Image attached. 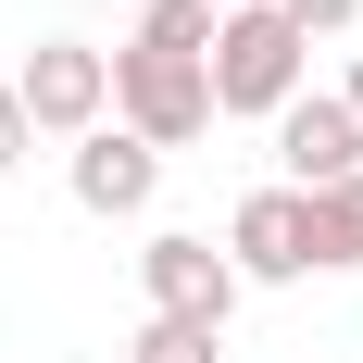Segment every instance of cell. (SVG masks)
Masks as SVG:
<instances>
[{
	"mask_svg": "<svg viewBox=\"0 0 363 363\" xmlns=\"http://www.w3.org/2000/svg\"><path fill=\"white\" fill-rule=\"evenodd\" d=\"M201 88H213V113H276L301 101V38L276 26V13H213V50H201Z\"/></svg>",
	"mask_w": 363,
	"mask_h": 363,
	"instance_id": "obj_1",
	"label": "cell"
},
{
	"mask_svg": "<svg viewBox=\"0 0 363 363\" xmlns=\"http://www.w3.org/2000/svg\"><path fill=\"white\" fill-rule=\"evenodd\" d=\"M101 125H125L138 150H188L213 125V88H201L188 50H113V113Z\"/></svg>",
	"mask_w": 363,
	"mask_h": 363,
	"instance_id": "obj_2",
	"label": "cell"
},
{
	"mask_svg": "<svg viewBox=\"0 0 363 363\" xmlns=\"http://www.w3.org/2000/svg\"><path fill=\"white\" fill-rule=\"evenodd\" d=\"M13 101H26L38 138H88V125L113 113V63H101V50H75V38H38L26 75H13Z\"/></svg>",
	"mask_w": 363,
	"mask_h": 363,
	"instance_id": "obj_3",
	"label": "cell"
},
{
	"mask_svg": "<svg viewBox=\"0 0 363 363\" xmlns=\"http://www.w3.org/2000/svg\"><path fill=\"white\" fill-rule=\"evenodd\" d=\"M138 276H150V326H201V338H225L238 276H225V251H213V238H150V251H138Z\"/></svg>",
	"mask_w": 363,
	"mask_h": 363,
	"instance_id": "obj_4",
	"label": "cell"
},
{
	"mask_svg": "<svg viewBox=\"0 0 363 363\" xmlns=\"http://www.w3.org/2000/svg\"><path fill=\"white\" fill-rule=\"evenodd\" d=\"M225 276L238 289H289V276H313V213H301V188H251L238 213H225Z\"/></svg>",
	"mask_w": 363,
	"mask_h": 363,
	"instance_id": "obj_5",
	"label": "cell"
},
{
	"mask_svg": "<svg viewBox=\"0 0 363 363\" xmlns=\"http://www.w3.org/2000/svg\"><path fill=\"white\" fill-rule=\"evenodd\" d=\"M276 163H289L301 201H313V188H338V176H363V125L338 113V88H301V101L276 113Z\"/></svg>",
	"mask_w": 363,
	"mask_h": 363,
	"instance_id": "obj_6",
	"label": "cell"
},
{
	"mask_svg": "<svg viewBox=\"0 0 363 363\" xmlns=\"http://www.w3.org/2000/svg\"><path fill=\"white\" fill-rule=\"evenodd\" d=\"M150 188H163V150H138L125 125H88L75 138V201L88 213H150Z\"/></svg>",
	"mask_w": 363,
	"mask_h": 363,
	"instance_id": "obj_7",
	"label": "cell"
},
{
	"mask_svg": "<svg viewBox=\"0 0 363 363\" xmlns=\"http://www.w3.org/2000/svg\"><path fill=\"white\" fill-rule=\"evenodd\" d=\"M301 213H313V263H363V176H338V188H313Z\"/></svg>",
	"mask_w": 363,
	"mask_h": 363,
	"instance_id": "obj_8",
	"label": "cell"
},
{
	"mask_svg": "<svg viewBox=\"0 0 363 363\" xmlns=\"http://www.w3.org/2000/svg\"><path fill=\"white\" fill-rule=\"evenodd\" d=\"M138 50H213V0H150V26H138Z\"/></svg>",
	"mask_w": 363,
	"mask_h": 363,
	"instance_id": "obj_9",
	"label": "cell"
},
{
	"mask_svg": "<svg viewBox=\"0 0 363 363\" xmlns=\"http://www.w3.org/2000/svg\"><path fill=\"white\" fill-rule=\"evenodd\" d=\"M263 13H276V26H289L301 50H313V38H338V26H351L363 0H263Z\"/></svg>",
	"mask_w": 363,
	"mask_h": 363,
	"instance_id": "obj_10",
	"label": "cell"
},
{
	"mask_svg": "<svg viewBox=\"0 0 363 363\" xmlns=\"http://www.w3.org/2000/svg\"><path fill=\"white\" fill-rule=\"evenodd\" d=\"M213 351H225V338H201V326H150L138 338V363H213Z\"/></svg>",
	"mask_w": 363,
	"mask_h": 363,
	"instance_id": "obj_11",
	"label": "cell"
},
{
	"mask_svg": "<svg viewBox=\"0 0 363 363\" xmlns=\"http://www.w3.org/2000/svg\"><path fill=\"white\" fill-rule=\"evenodd\" d=\"M26 138H38V125H26V101L0 88V163H26Z\"/></svg>",
	"mask_w": 363,
	"mask_h": 363,
	"instance_id": "obj_12",
	"label": "cell"
},
{
	"mask_svg": "<svg viewBox=\"0 0 363 363\" xmlns=\"http://www.w3.org/2000/svg\"><path fill=\"white\" fill-rule=\"evenodd\" d=\"M338 113H351V125H363V63H351V88H338Z\"/></svg>",
	"mask_w": 363,
	"mask_h": 363,
	"instance_id": "obj_13",
	"label": "cell"
},
{
	"mask_svg": "<svg viewBox=\"0 0 363 363\" xmlns=\"http://www.w3.org/2000/svg\"><path fill=\"white\" fill-rule=\"evenodd\" d=\"M213 13H263V0H213Z\"/></svg>",
	"mask_w": 363,
	"mask_h": 363,
	"instance_id": "obj_14",
	"label": "cell"
},
{
	"mask_svg": "<svg viewBox=\"0 0 363 363\" xmlns=\"http://www.w3.org/2000/svg\"><path fill=\"white\" fill-rule=\"evenodd\" d=\"M138 13H150V0H138Z\"/></svg>",
	"mask_w": 363,
	"mask_h": 363,
	"instance_id": "obj_15",
	"label": "cell"
}]
</instances>
